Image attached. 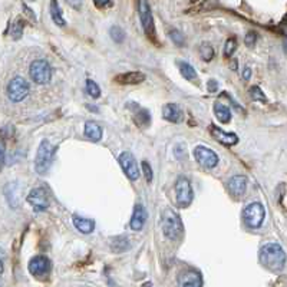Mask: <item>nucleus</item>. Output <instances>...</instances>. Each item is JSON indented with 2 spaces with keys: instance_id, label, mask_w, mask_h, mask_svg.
Here are the masks:
<instances>
[{
  "instance_id": "4",
  "label": "nucleus",
  "mask_w": 287,
  "mask_h": 287,
  "mask_svg": "<svg viewBox=\"0 0 287 287\" xmlns=\"http://www.w3.org/2000/svg\"><path fill=\"white\" fill-rule=\"evenodd\" d=\"M265 218V210L260 202H251L243 210V220L247 227L260 229Z\"/></svg>"
},
{
  "instance_id": "23",
  "label": "nucleus",
  "mask_w": 287,
  "mask_h": 287,
  "mask_svg": "<svg viewBox=\"0 0 287 287\" xmlns=\"http://www.w3.org/2000/svg\"><path fill=\"white\" fill-rule=\"evenodd\" d=\"M111 249L115 253H124L129 249V238L128 237H115L114 240L111 241Z\"/></svg>"
},
{
  "instance_id": "7",
  "label": "nucleus",
  "mask_w": 287,
  "mask_h": 287,
  "mask_svg": "<svg viewBox=\"0 0 287 287\" xmlns=\"http://www.w3.org/2000/svg\"><path fill=\"white\" fill-rule=\"evenodd\" d=\"M29 84L26 79H23L22 76H16L13 78L9 85H7V96L12 102H20L29 95Z\"/></svg>"
},
{
  "instance_id": "36",
  "label": "nucleus",
  "mask_w": 287,
  "mask_h": 287,
  "mask_svg": "<svg viewBox=\"0 0 287 287\" xmlns=\"http://www.w3.org/2000/svg\"><path fill=\"white\" fill-rule=\"evenodd\" d=\"M207 89L208 92H217V91H218V84H217V80H214V79L208 80Z\"/></svg>"
},
{
  "instance_id": "19",
  "label": "nucleus",
  "mask_w": 287,
  "mask_h": 287,
  "mask_svg": "<svg viewBox=\"0 0 287 287\" xmlns=\"http://www.w3.org/2000/svg\"><path fill=\"white\" fill-rule=\"evenodd\" d=\"M73 225L84 234H89L95 230V222L89 218H84L79 215H73Z\"/></svg>"
},
{
  "instance_id": "27",
  "label": "nucleus",
  "mask_w": 287,
  "mask_h": 287,
  "mask_svg": "<svg viewBox=\"0 0 287 287\" xmlns=\"http://www.w3.org/2000/svg\"><path fill=\"white\" fill-rule=\"evenodd\" d=\"M86 91H88V93L92 96L93 99H96V98H99L100 96L99 85H98L95 80H92V79H88V80H86Z\"/></svg>"
},
{
  "instance_id": "37",
  "label": "nucleus",
  "mask_w": 287,
  "mask_h": 287,
  "mask_svg": "<svg viewBox=\"0 0 287 287\" xmlns=\"http://www.w3.org/2000/svg\"><path fill=\"white\" fill-rule=\"evenodd\" d=\"M5 270V253L0 249V274Z\"/></svg>"
},
{
  "instance_id": "1",
  "label": "nucleus",
  "mask_w": 287,
  "mask_h": 287,
  "mask_svg": "<svg viewBox=\"0 0 287 287\" xmlns=\"http://www.w3.org/2000/svg\"><path fill=\"white\" fill-rule=\"evenodd\" d=\"M260 263L272 272H281L286 265V254L277 243H267L260 250Z\"/></svg>"
},
{
  "instance_id": "29",
  "label": "nucleus",
  "mask_w": 287,
  "mask_h": 287,
  "mask_svg": "<svg viewBox=\"0 0 287 287\" xmlns=\"http://www.w3.org/2000/svg\"><path fill=\"white\" fill-rule=\"evenodd\" d=\"M109 33H111V37L114 39V42L116 43H122L125 39V30L121 26H112Z\"/></svg>"
},
{
  "instance_id": "10",
  "label": "nucleus",
  "mask_w": 287,
  "mask_h": 287,
  "mask_svg": "<svg viewBox=\"0 0 287 287\" xmlns=\"http://www.w3.org/2000/svg\"><path fill=\"white\" fill-rule=\"evenodd\" d=\"M194 158L197 159L198 164L202 165L207 170H211L218 164V155L213 150L206 148L202 145H198V147L194 148Z\"/></svg>"
},
{
  "instance_id": "21",
  "label": "nucleus",
  "mask_w": 287,
  "mask_h": 287,
  "mask_svg": "<svg viewBox=\"0 0 287 287\" xmlns=\"http://www.w3.org/2000/svg\"><path fill=\"white\" fill-rule=\"evenodd\" d=\"M85 136L88 139H91L93 142H98L102 138V128L98 124L89 121L85 124Z\"/></svg>"
},
{
  "instance_id": "32",
  "label": "nucleus",
  "mask_w": 287,
  "mask_h": 287,
  "mask_svg": "<svg viewBox=\"0 0 287 287\" xmlns=\"http://www.w3.org/2000/svg\"><path fill=\"white\" fill-rule=\"evenodd\" d=\"M170 37H171L172 42L175 43V45H178V46L184 45V36H182V33L179 30H171L170 32Z\"/></svg>"
},
{
  "instance_id": "25",
  "label": "nucleus",
  "mask_w": 287,
  "mask_h": 287,
  "mask_svg": "<svg viewBox=\"0 0 287 287\" xmlns=\"http://www.w3.org/2000/svg\"><path fill=\"white\" fill-rule=\"evenodd\" d=\"M50 16H52V19H53V22L56 23L57 26H65L66 25L62 10H60L57 2H50Z\"/></svg>"
},
{
  "instance_id": "14",
  "label": "nucleus",
  "mask_w": 287,
  "mask_h": 287,
  "mask_svg": "<svg viewBox=\"0 0 287 287\" xmlns=\"http://www.w3.org/2000/svg\"><path fill=\"white\" fill-rule=\"evenodd\" d=\"M148 218V213H147V208L144 207L142 204H136L135 208H134V213H132V217H131V229L134 231H139L142 230L144 224Z\"/></svg>"
},
{
  "instance_id": "33",
  "label": "nucleus",
  "mask_w": 287,
  "mask_h": 287,
  "mask_svg": "<svg viewBox=\"0 0 287 287\" xmlns=\"http://www.w3.org/2000/svg\"><path fill=\"white\" fill-rule=\"evenodd\" d=\"M142 171H144V175H145V179H147V182H151L152 181V177H154V174H152V168H151V165L147 162V161H142Z\"/></svg>"
},
{
  "instance_id": "17",
  "label": "nucleus",
  "mask_w": 287,
  "mask_h": 287,
  "mask_svg": "<svg viewBox=\"0 0 287 287\" xmlns=\"http://www.w3.org/2000/svg\"><path fill=\"white\" fill-rule=\"evenodd\" d=\"M202 286V279H201L200 273L195 270L182 273L179 276V287H201Z\"/></svg>"
},
{
  "instance_id": "30",
  "label": "nucleus",
  "mask_w": 287,
  "mask_h": 287,
  "mask_svg": "<svg viewBox=\"0 0 287 287\" xmlns=\"http://www.w3.org/2000/svg\"><path fill=\"white\" fill-rule=\"evenodd\" d=\"M249 92H250V96L254 100H257V102H263V104L267 102V98H265L264 92H263V91H261L258 86H251Z\"/></svg>"
},
{
  "instance_id": "12",
  "label": "nucleus",
  "mask_w": 287,
  "mask_h": 287,
  "mask_svg": "<svg viewBox=\"0 0 287 287\" xmlns=\"http://www.w3.org/2000/svg\"><path fill=\"white\" fill-rule=\"evenodd\" d=\"M50 270V260L46 256H36L29 261V272L36 277L46 276Z\"/></svg>"
},
{
  "instance_id": "38",
  "label": "nucleus",
  "mask_w": 287,
  "mask_h": 287,
  "mask_svg": "<svg viewBox=\"0 0 287 287\" xmlns=\"http://www.w3.org/2000/svg\"><path fill=\"white\" fill-rule=\"evenodd\" d=\"M114 3L112 2H95V6L96 7H109V6H112Z\"/></svg>"
},
{
  "instance_id": "18",
  "label": "nucleus",
  "mask_w": 287,
  "mask_h": 287,
  "mask_svg": "<svg viewBox=\"0 0 287 287\" xmlns=\"http://www.w3.org/2000/svg\"><path fill=\"white\" fill-rule=\"evenodd\" d=\"M145 80V75L142 72H128V73H121L115 76V82L121 85H138Z\"/></svg>"
},
{
  "instance_id": "20",
  "label": "nucleus",
  "mask_w": 287,
  "mask_h": 287,
  "mask_svg": "<svg viewBox=\"0 0 287 287\" xmlns=\"http://www.w3.org/2000/svg\"><path fill=\"white\" fill-rule=\"evenodd\" d=\"M179 68V72H181V75L187 79V80H190V82H194V84H197L198 82V75H197V72L194 69L191 65L188 64V62H184V60H178L177 62Z\"/></svg>"
},
{
  "instance_id": "2",
  "label": "nucleus",
  "mask_w": 287,
  "mask_h": 287,
  "mask_svg": "<svg viewBox=\"0 0 287 287\" xmlns=\"http://www.w3.org/2000/svg\"><path fill=\"white\" fill-rule=\"evenodd\" d=\"M161 227L167 238L170 240H178L184 234V225L179 218V215L171 210L165 208L161 214Z\"/></svg>"
},
{
  "instance_id": "40",
  "label": "nucleus",
  "mask_w": 287,
  "mask_h": 287,
  "mask_svg": "<svg viewBox=\"0 0 287 287\" xmlns=\"http://www.w3.org/2000/svg\"><path fill=\"white\" fill-rule=\"evenodd\" d=\"M142 287H154V286H152V283H145Z\"/></svg>"
},
{
  "instance_id": "9",
  "label": "nucleus",
  "mask_w": 287,
  "mask_h": 287,
  "mask_svg": "<svg viewBox=\"0 0 287 287\" xmlns=\"http://www.w3.org/2000/svg\"><path fill=\"white\" fill-rule=\"evenodd\" d=\"M28 202L30 204V207L33 208V211H45L49 207V197H48V193L43 187H37V188H33L28 195Z\"/></svg>"
},
{
  "instance_id": "5",
  "label": "nucleus",
  "mask_w": 287,
  "mask_h": 287,
  "mask_svg": "<svg viewBox=\"0 0 287 287\" xmlns=\"http://www.w3.org/2000/svg\"><path fill=\"white\" fill-rule=\"evenodd\" d=\"M29 75L37 85H46L52 78V68L45 59L33 60L29 68Z\"/></svg>"
},
{
  "instance_id": "31",
  "label": "nucleus",
  "mask_w": 287,
  "mask_h": 287,
  "mask_svg": "<svg viewBox=\"0 0 287 287\" xmlns=\"http://www.w3.org/2000/svg\"><path fill=\"white\" fill-rule=\"evenodd\" d=\"M237 49V42L234 37H231V39H229L227 42H225V46H224V55L227 57L233 56V53L236 52Z\"/></svg>"
},
{
  "instance_id": "26",
  "label": "nucleus",
  "mask_w": 287,
  "mask_h": 287,
  "mask_svg": "<svg viewBox=\"0 0 287 287\" xmlns=\"http://www.w3.org/2000/svg\"><path fill=\"white\" fill-rule=\"evenodd\" d=\"M23 26H25V22L22 19H16V20L12 23V30H10V35L13 39H20L22 33H23Z\"/></svg>"
},
{
  "instance_id": "15",
  "label": "nucleus",
  "mask_w": 287,
  "mask_h": 287,
  "mask_svg": "<svg viewBox=\"0 0 287 287\" xmlns=\"http://www.w3.org/2000/svg\"><path fill=\"white\" fill-rule=\"evenodd\" d=\"M162 118L167 119L168 122H174V124H178L184 119V114L181 111V108L175 104H167L162 108Z\"/></svg>"
},
{
  "instance_id": "6",
  "label": "nucleus",
  "mask_w": 287,
  "mask_h": 287,
  "mask_svg": "<svg viewBox=\"0 0 287 287\" xmlns=\"http://www.w3.org/2000/svg\"><path fill=\"white\" fill-rule=\"evenodd\" d=\"M175 197H177V206L181 208H187L193 202V187L186 177H179L177 179V182H175Z\"/></svg>"
},
{
  "instance_id": "3",
  "label": "nucleus",
  "mask_w": 287,
  "mask_h": 287,
  "mask_svg": "<svg viewBox=\"0 0 287 287\" xmlns=\"http://www.w3.org/2000/svg\"><path fill=\"white\" fill-rule=\"evenodd\" d=\"M53 154H55V148L48 139H43L37 152H36V159H35V170L37 174H46L50 170V165L53 162Z\"/></svg>"
},
{
  "instance_id": "24",
  "label": "nucleus",
  "mask_w": 287,
  "mask_h": 287,
  "mask_svg": "<svg viewBox=\"0 0 287 287\" xmlns=\"http://www.w3.org/2000/svg\"><path fill=\"white\" fill-rule=\"evenodd\" d=\"M134 121L138 127H147L150 125L151 122V115L147 109L142 108H138L135 112H134Z\"/></svg>"
},
{
  "instance_id": "11",
  "label": "nucleus",
  "mask_w": 287,
  "mask_h": 287,
  "mask_svg": "<svg viewBox=\"0 0 287 287\" xmlns=\"http://www.w3.org/2000/svg\"><path fill=\"white\" fill-rule=\"evenodd\" d=\"M118 161H119V165H121V168L125 172V175L131 181H136L139 178V167H138L136 159L131 152H128V151L122 152L121 155L118 157Z\"/></svg>"
},
{
  "instance_id": "13",
  "label": "nucleus",
  "mask_w": 287,
  "mask_h": 287,
  "mask_svg": "<svg viewBox=\"0 0 287 287\" xmlns=\"http://www.w3.org/2000/svg\"><path fill=\"white\" fill-rule=\"evenodd\" d=\"M210 132H211V136L214 138L215 141H218L222 145L225 147H233L238 142V138H237L236 134H231V132H224L222 129H220L215 125H211L210 127Z\"/></svg>"
},
{
  "instance_id": "16",
  "label": "nucleus",
  "mask_w": 287,
  "mask_h": 287,
  "mask_svg": "<svg viewBox=\"0 0 287 287\" xmlns=\"http://www.w3.org/2000/svg\"><path fill=\"white\" fill-rule=\"evenodd\" d=\"M230 193L236 197H241L247 190V178L244 175H234L229 181Z\"/></svg>"
},
{
  "instance_id": "22",
  "label": "nucleus",
  "mask_w": 287,
  "mask_h": 287,
  "mask_svg": "<svg viewBox=\"0 0 287 287\" xmlns=\"http://www.w3.org/2000/svg\"><path fill=\"white\" fill-rule=\"evenodd\" d=\"M214 114L217 116V119L222 124H229L231 121V111L221 102H215L214 104Z\"/></svg>"
},
{
  "instance_id": "8",
  "label": "nucleus",
  "mask_w": 287,
  "mask_h": 287,
  "mask_svg": "<svg viewBox=\"0 0 287 287\" xmlns=\"http://www.w3.org/2000/svg\"><path fill=\"white\" fill-rule=\"evenodd\" d=\"M138 12H139V19H141L144 32L147 33L148 37L154 39V36H155V26H154V17H152L150 3L145 2V0H141L138 3Z\"/></svg>"
},
{
  "instance_id": "34",
  "label": "nucleus",
  "mask_w": 287,
  "mask_h": 287,
  "mask_svg": "<svg viewBox=\"0 0 287 287\" xmlns=\"http://www.w3.org/2000/svg\"><path fill=\"white\" fill-rule=\"evenodd\" d=\"M256 40H257V35H256V32H249L245 37H244V43L249 46V48H253L254 45H256Z\"/></svg>"
},
{
  "instance_id": "39",
  "label": "nucleus",
  "mask_w": 287,
  "mask_h": 287,
  "mask_svg": "<svg viewBox=\"0 0 287 287\" xmlns=\"http://www.w3.org/2000/svg\"><path fill=\"white\" fill-rule=\"evenodd\" d=\"M250 78H251V69L249 68V66H245V68L243 69V79L249 80Z\"/></svg>"
},
{
  "instance_id": "28",
  "label": "nucleus",
  "mask_w": 287,
  "mask_h": 287,
  "mask_svg": "<svg viewBox=\"0 0 287 287\" xmlns=\"http://www.w3.org/2000/svg\"><path fill=\"white\" fill-rule=\"evenodd\" d=\"M200 55L204 60H207V62L208 60H211V59L214 57V49H213V46H211V45H208V43H201Z\"/></svg>"
},
{
  "instance_id": "35",
  "label": "nucleus",
  "mask_w": 287,
  "mask_h": 287,
  "mask_svg": "<svg viewBox=\"0 0 287 287\" xmlns=\"http://www.w3.org/2000/svg\"><path fill=\"white\" fill-rule=\"evenodd\" d=\"M5 158H6V147H5V141L0 138V171L5 165Z\"/></svg>"
}]
</instances>
